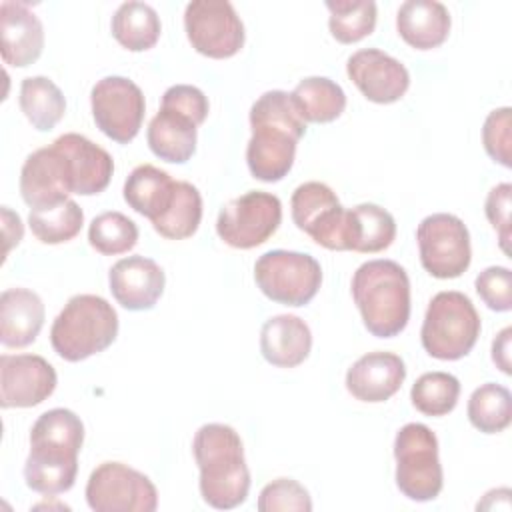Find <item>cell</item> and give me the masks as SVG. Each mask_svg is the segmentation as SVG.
I'll list each match as a JSON object with an SVG mask.
<instances>
[{
    "mask_svg": "<svg viewBox=\"0 0 512 512\" xmlns=\"http://www.w3.org/2000/svg\"><path fill=\"white\" fill-rule=\"evenodd\" d=\"M406 378L404 360L394 352H368L346 372V390L360 402H386Z\"/></svg>",
    "mask_w": 512,
    "mask_h": 512,
    "instance_id": "obj_21",
    "label": "cell"
},
{
    "mask_svg": "<svg viewBox=\"0 0 512 512\" xmlns=\"http://www.w3.org/2000/svg\"><path fill=\"white\" fill-rule=\"evenodd\" d=\"M460 382L448 372H426L410 390L412 406L426 416H446L458 404Z\"/></svg>",
    "mask_w": 512,
    "mask_h": 512,
    "instance_id": "obj_35",
    "label": "cell"
},
{
    "mask_svg": "<svg viewBox=\"0 0 512 512\" xmlns=\"http://www.w3.org/2000/svg\"><path fill=\"white\" fill-rule=\"evenodd\" d=\"M312 348L308 324L294 314H278L264 322L260 330V352L264 360L278 368H296Z\"/></svg>",
    "mask_w": 512,
    "mask_h": 512,
    "instance_id": "obj_22",
    "label": "cell"
},
{
    "mask_svg": "<svg viewBox=\"0 0 512 512\" xmlns=\"http://www.w3.org/2000/svg\"><path fill=\"white\" fill-rule=\"evenodd\" d=\"M468 420L484 434H498L512 422L510 390L496 382L478 386L468 398Z\"/></svg>",
    "mask_w": 512,
    "mask_h": 512,
    "instance_id": "obj_32",
    "label": "cell"
},
{
    "mask_svg": "<svg viewBox=\"0 0 512 512\" xmlns=\"http://www.w3.org/2000/svg\"><path fill=\"white\" fill-rule=\"evenodd\" d=\"M184 30L192 48L208 58H230L244 46V24L226 0H194L184 10Z\"/></svg>",
    "mask_w": 512,
    "mask_h": 512,
    "instance_id": "obj_12",
    "label": "cell"
},
{
    "mask_svg": "<svg viewBox=\"0 0 512 512\" xmlns=\"http://www.w3.org/2000/svg\"><path fill=\"white\" fill-rule=\"evenodd\" d=\"M176 180L152 164L136 166L124 182V200L150 222L162 216L174 198Z\"/></svg>",
    "mask_w": 512,
    "mask_h": 512,
    "instance_id": "obj_26",
    "label": "cell"
},
{
    "mask_svg": "<svg viewBox=\"0 0 512 512\" xmlns=\"http://www.w3.org/2000/svg\"><path fill=\"white\" fill-rule=\"evenodd\" d=\"M396 238L394 216L378 204H358L348 210L346 250L374 254L386 250Z\"/></svg>",
    "mask_w": 512,
    "mask_h": 512,
    "instance_id": "obj_27",
    "label": "cell"
},
{
    "mask_svg": "<svg viewBox=\"0 0 512 512\" xmlns=\"http://www.w3.org/2000/svg\"><path fill=\"white\" fill-rule=\"evenodd\" d=\"M280 222V198L264 190H250L222 206L216 232L228 246L250 250L264 244L278 230Z\"/></svg>",
    "mask_w": 512,
    "mask_h": 512,
    "instance_id": "obj_11",
    "label": "cell"
},
{
    "mask_svg": "<svg viewBox=\"0 0 512 512\" xmlns=\"http://www.w3.org/2000/svg\"><path fill=\"white\" fill-rule=\"evenodd\" d=\"M474 286L490 310H512V272L506 266H488L476 276Z\"/></svg>",
    "mask_w": 512,
    "mask_h": 512,
    "instance_id": "obj_39",
    "label": "cell"
},
{
    "mask_svg": "<svg viewBox=\"0 0 512 512\" xmlns=\"http://www.w3.org/2000/svg\"><path fill=\"white\" fill-rule=\"evenodd\" d=\"M352 298L366 330L376 338L398 336L410 320V280L394 260H368L358 266Z\"/></svg>",
    "mask_w": 512,
    "mask_h": 512,
    "instance_id": "obj_4",
    "label": "cell"
},
{
    "mask_svg": "<svg viewBox=\"0 0 512 512\" xmlns=\"http://www.w3.org/2000/svg\"><path fill=\"white\" fill-rule=\"evenodd\" d=\"M86 502L94 512H154L158 492L152 480L122 462H102L86 482Z\"/></svg>",
    "mask_w": 512,
    "mask_h": 512,
    "instance_id": "obj_10",
    "label": "cell"
},
{
    "mask_svg": "<svg viewBox=\"0 0 512 512\" xmlns=\"http://www.w3.org/2000/svg\"><path fill=\"white\" fill-rule=\"evenodd\" d=\"M510 206H512V184L502 182L488 192L484 212L492 228L498 232L500 248L506 254H508V240H510Z\"/></svg>",
    "mask_w": 512,
    "mask_h": 512,
    "instance_id": "obj_41",
    "label": "cell"
},
{
    "mask_svg": "<svg viewBox=\"0 0 512 512\" xmlns=\"http://www.w3.org/2000/svg\"><path fill=\"white\" fill-rule=\"evenodd\" d=\"M450 12L436 0H406L396 14L398 34L416 50H432L450 34Z\"/></svg>",
    "mask_w": 512,
    "mask_h": 512,
    "instance_id": "obj_24",
    "label": "cell"
},
{
    "mask_svg": "<svg viewBox=\"0 0 512 512\" xmlns=\"http://www.w3.org/2000/svg\"><path fill=\"white\" fill-rule=\"evenodd\" d=\"M290 210L296 228L308 234L318 246L328 250H346L348 210L340 204L328 184H300L292 192Z\"/></svg>",
    "mask_w": 512,
    "mask_h": 512,
    "instance_id": "obj_14",
    "label": "cell"
},
{
    "mask_svg": "<svg viewBox=\"0 0 512 512\" xmlns=\"http://www.w3.org/2000/svg\"><path fill=\"white\" fill-rule=\"evenodd\" d=\"M84 424L68 408H52L38 416L30 430V454L24 464L26 486L38 494L68 492L78 474V452Z\"/></svg>",
    "mask_w": 512,
    "mask_h": 512,
    "instance_id": "obj_1",
    "label": "cell"
},
{
    "mask_svg": "<svg viewBox=\"0 0 512 512\" xmlns=\"http://www.w3.org/2000/svg\"><path fill=\"white\" fill-rule=\"evenodd\" d=\"M116 336L118 314L106 298L96 294L72 296L50 328L54 352L68 362H80L104 352Z\"/></svg>",
    "mask_w": 512,
    "mask_h": 512,
    "instance_id": "obj_5",
    "label": "cell"
},
{
    "mask_svg": "<svg viewBox=\"0 0 512 512\" xmlns=\"http://www.w3.org/2000/svg\"><path fill=\"white\" fill-rule=\"evenodd\" d=\"M422 268L440 280L462 276L472 260L466 224L446 212L426 216L416 228Z\"/></svg>",
    "mask_w": 512,
    "mask_h": 512,
    "instance_id": "obj_9",
    "label": "cell"
},
{
    "mask_svg": "<svg viewBox=\"0 0 512 512\" xmlns=\"http://www.w3.org/2000/svg\"><path fill=\"white\" fill-rule=\"evenodd\" d=\"M52 144L66 160L72 194L94 196L106 190L114 172V162L104 148L76 132L62 134Z\"/></svg>",
    "mask_w": 512,
    "mask_h": 512,
    "instance_id": "obj_18",
    "label": "cell"
},
{
    "mask_svg": "<svg viewBox=\"0 0 512 512\" xmlns=\"http://www.w3.org/2000/svg\"><path fill=\"white\" fill-rule=\"evenodd\" d=\"M92 118L102 134L128 144L140 132L146 102L138 84L124 76H104L90 92Z\"/></svg>",
    "mask_w": 512,
    "mask_h": 512,
    "instance_id": "obj_13",
    "label": "cell"
},
{
    "mask_svg": "<svg viewBox=\"0 0 512 512\" xmlns=\"http://www.w3.org/2000/svg\"><path fill=\"white\" fill-rule=\"evenodd\" d=\"M162 106L172 108V110L192 118L196 122V126H200L206 120L208 108H210L206 94L200 88L190 86V84L170 86L162 96Z\"/></svg>",
    "mask_w": 512,
    "mask_h": 512,
    "instance_id": "obj_40",
    "label": "cell"
},
{
    "mask_svg": "<svg viewBox=\"0 0 512 512\" xmlns=\"http://www.w3.org/2000/svg\"><path fill=\"white\" fill-rule=\"evenodd\" d=\"M482 144L494 162L502 164L504 168L512 166V110L508 106L496 108L486 116L482 126Z\"/></svg>",
    "mask_w": 512,
    "mask_h": 512,
    "instance_id": "obj_38",
    "label": "cell"
},
{
    "mask_svg": "<svg viewBox=\"0 0 512 512\" xmlns=\"http://www.w3.org/2000/svg\"><path fill=\"white\" fill-rule=\"evenodd\" d=\"M54 366L38 354L0 356V406L32 408L56 390Z\"/></svg>",
    "mask_w": 512,
    "mask_h": 512,
    "instance_id": "obj_15",
    "label": "cell"
},
{
    "mask_svg": "<svg viewBox=\"0 0 512 512\" xmlns=\"http://www.w3.org/2000/svg\"><path fill=\"white\" fill-rule=\"evenodd\" d=\"M44 48V28L26 2L4 0L0 4V52L2 60L16 68L36 62Z\"/></svg>",
    "mask_w": 512,
    "mask_h": 512,
    "instance_id": "obj_20",
    "label": "cell"
},
{
    "mask_svg": "<svg viewBox=\"0 0 512 512\" xmlns=\"http://www.w3.org/2000/svg\"><path fill=\"white\" fill-rule=\"evenodd\" d=\"M396 486L416 502L434 500L444 484L442 464L438 458V438L418 422L404 424L394 438Z\"/></svg>",
    "mask_w": 512,
    "mask_h": 512,
    "instance_id": "obj_7",
    "label": "cell"
},
{
    "mask_svg": "<svg viewBox=\"0 0 512 512\" xmlns=\"http://www.w3.org/2000/svg\"><path fill=\"white\" fill-rule=\"evenodd\" d=\"M202 220V196L198 188L190 182L176 180L174 198L168 210L152 220L154 230L168 240L190 238Z\"/></svg>",
    "mask_w": 512,
    "mask_h": 512,
    "instance_id": "obj_31",
    "label": "cell"
},
{
    "mask_svg": "<svg viewBox=\"0 0 512 512\" xmlns=\"http://www.w3.org/2000/svg\"><path fill=\"white\" fill-rule=\"evenodd\" d=\"M510 340H512V328L506 326L498 332V336L492 342V360L494 364L504 372L510 374Z\"/></svg>",
    "mask_w": 512,
    "mask_h": 512,
    "instance_id": "obj_42",
    "label": "cell"
},
{
    "mask_svg": "<svg viewBox=\"0 0 512 512\" xmlns=\"http://www.w3.org/2000/svg\"><path fill=\"white\" fill-rule=\"evenodd\" d=\"M32 234L42 244H62L72 240L84 224V212L74 200L60 202L48 208H34L28 214Z\"/></svg>",
    "mask_w": 512,
    "mask_h": 512,
    "instance_id": "obj_33",
    "label": "cell"
},
{
    "mask_svg": "<svg viewBox=\"0 0 512 512\" xmlns=\"http://www.w3.org/2000/svg\"><path fill=\"white\" fill-rule=\"evenodd\" d=\"M2 222H4V224H2V226H4V238L8 240V242H6V248H4V254H8L10 248L22 240L24 228H22L20 216L14 214L8 206H2Z\"/></svg>",
    "mask_w": 512,
    "mask_h": 512,
    "instance_id": "obj_43",
    "label": "cell"
},
{
    "mask_svg": "<svg viewBox=\"0 0 512 512\" xmlns=\"http://www.w3.org/2000/svg\"><path fill=\"white\" fill-rule=\"evenodd\" d=\"M478 336L480 316L466 294L446 290L430 300L420 340L432 358L460 360L474 348Z\"/></svg>",
    "mask_w": 512,
    "mask_h": 512,
    "instance_id": "obj_6",
    "label": "cell"
},
{
    "mask_svg": "<svg viewBox=\"0 0 512 512\" xmlns=\"http://www.w3.org/2000/svg\"><path fill=\"white\" fill-rule=\"evenodd\" d=\"M44 324V304L28 288H8L0 296V342L8 348L32 344Z\"/></svg>",
    "mask_w": 512,
    "mask_h": 512,
    "instance_id": "obj_23",
    "label": "cell"
},
{
    "mask_svg": "<svg viewBox=\"0 0 512 512\" xmlns=\"http://www.w3.org/2000/svg\"><path fill=\"white\" fill-rule=\"evenodd\" d=\"M22 200L34 208H48L68 200L70 178L62 152L50 144L32 152L20 170Z\"/></svg>",
    "mask_w": 512,
    "mask_h": 512,
    "instance_id": "obj_17",
    "label": "cell"
},
{
    "mask_svg": "<svg viewBox=\"0 0 512 512\" xmlns=\"http://www.w3.org/2000/svg\"><path fill=\"white\" fill-rule=\"evenodd\" d=\"M256 506L260 512H310L312 500L300 482L276 478L262 488Z\"/></svg>",
    "mask_w": 512,
    "mask_h": 512,
    "instance_id": "obj_37",
    "label": "cell"
},
{
    "mask_svg": "<svg viewBox=\"0 0 512 512\" xmlns=\"http://www.w3.org/2000/svg\"><path fill=\"white\" fill-rule=\"evenodd\" d=\"M88 242L104 256L124 254L136 246L138 226L122 212H102L88 226Z\"/></svg>",
    "mask_w": 512,
    "mask_h": 512,
    "instance_id": "obj_36",
    "label": "cell"
},
{
    "mask_svg": "<svg viewBox=\"0 0 512 512\" xmlns=\"http://www.w3.org/2000/svg\"><path fill=\"white\" fill-rule=\"evenodd\" d=\"M196 138V122L166 106H160L146 130V140L154 156L172 164H184L194 156Z\"/></svg>",
    "mask_w": 512,
    "mask_h": 512,
    "instance_id": "obj_25",
    "label": "cell"
},
{
    "mask_svg": "<svg viewBox=\"0 0 512 512\" xmlns=\"http://www.w3.org/2000/svg\"><path fill=\"white\" fill-rule=\"evenodd\" d=\"M252 136L246 146L248 170L256 180L280 182L294 164L306 122L284 90L264 92L250 108Z\"/></svg>",
    "mask_w": 512,
    "mask_h": 512,
    "instance_id": "obj_2",
    "label": "cell"
},
{
    "mask_svg": "<svg viewBox=\"0 0 512 512\" xmlns=\"http://www.w3.org/2000/svg\"><path fill=\"white\" fill-rule=\"evenodd\" d=\"M20 110L40 132H50L66 112L62 90L46 76H28L20 84Z\"/></svg>",
    "mask_w": 512,
    "mask_h": 512,
    "instance_id": "obj_30",
    "label": "cell"
},
{
    "mask_svg": "<svg viewBox=\"0 0 512 512\" xmlns=\"http://www.w3.org/2000/svg\"><path fill=\"white\" fill-rule=\"evenodd\" d=\"M254 280L272 302L306 306L322 284L320 262L304 252L270 250L254 264Z\"/></svg>",
    "mask_w": 512,
    "mask_h": 512,
    "instance_id": "obj_8",
    "label": "cell"
},
{
    "mask_svg": "<svg viewBox=\"0 0 512 512\" xmlns=\"http://www.w3.org/2000/svg\"><path fill=\"white\" fill-rule=\"evenodd\" d=\"M346 72L364 98L376 104H392L400 100L410 86L406 66L378 48L354 52L346 62Z\"/></svg>",
    "mask_w": 512,
    "mask_h": 512,
    "instance_id": "obj_16",
    "label": "cell"
},
{
    "mask_svg": "<svg viewBox=\"0 0 512 512\" xmlns=\"http://www.w3.org/2000/svg\"><path fill=\"white\" fill-rule=\"evenodd\" d=\"M112 36L130 52L150 50L162 32L156 10L146 2H124L112 16Z\"/></svg>",
    "mask_w": 512,
    "mask_h": 512,
    "instance_id": "obj_29",
    "label": "cell"
},
{
    "mask_svg": "<svg viewBox=\"0 0 512 512\" xmlns=\"http://www.w3.org/2000/svg\"><path fill=\"white\" fill-rule=\"evenodd\" d=\"M326 8L330 34L342 44L360 42L376 28V2L372 0H336L326 2Z\"/></svg>",
    "mask_w": 512,
    "mask_h": 512,
    "instance_id": "obj_34",
    "label": "cell"
},
{
    "mask_svg": "<svg viewBox=\"0 0 512 512\" xmlns=\"http://www.w3.org/2000/svg\"><path fill=\"white\" fill-rule=\"evenodd\" d=\"M108 284L114 300L132 312L150 310L164 292V270L146 256H128L118 260L108 272Z\"/></svg>",
    "mask_w": 512,
    "mask_h": 512,
    "instance_id": "obj_19",
    "label": "cell"
},
{
    "mask_svg": "<svg viewBox=\"0 0 512 512\" xmlns=\"http://www.w3.org/2000/svg\"><path fill=\"white\" fill-rule=\"evenodd\" d=\"M194 460L200 470V494L218 510L240 506L250 490V470L240 434L228 424H204L192 440Z\"/></svg>",
    "mask_w": 512,
    "mask_h": 512,
    "instance_id": "obj_3",
    "label": "cell"
},
{
    "mask_svg": "<svg viewBox=\"0 0 512 512\" xmlns=\"http://www.w3.org/2000/svg\"><path fill=\"white\" fill-rule=\"evenodd\" d=\"M290 98L304 122L326 124L346 108V94L340 84L326 76H308L296 84Z\"/></svg>",
    "mask_w": 512,
    "mask_h": 512,
    "instance_id": "obj_28",
    "label": "cell"
}]
</instances>
